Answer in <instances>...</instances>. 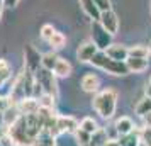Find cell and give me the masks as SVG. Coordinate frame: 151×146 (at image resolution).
<instances>
[{
  "mask_svg": "<svg viewBox=\"0 0 151 146\" xmlns=\"http://www.w3.org/2000/svg\"><path fill=\"white\" fill-rule=\"evenodd\" d=\"M150 56H151V44H150Z\"/></svg>",
  "mask_w": 151,
  "mask_h": 146,
  "instance_id": "obj_38",
  "label": "cell"
},
{
  "mask_svg": "<svg viewBox=\"0 0 151 146\" xmlns=\"http://www.w3.org/2000/svg\"><path fill=\"white\" fill-rule=\"evenodd\" d=\"M78 127H80V122L73 116H58V131H60V134H63V132L75 134Z\"/></svg>",
  "mask_w": 151,
  "mask_h": 146,
  "instance_id": "obj_9",
  "label": "cell"
},
{
  "mask_svg": "<svg viewBox=\"0 0 151 146\" xmlns=\"http://www.w3.org/2000/svg\"><path fill=\"white\" fill-rule=\"evenodd\" d=\"M10 78V66L5 60H0V87Z\"/></svg>",
  "mask_w": 151,
  "mask_h": 146,
  "instance_id": "obj_25",
  "label": "cell"
},
{
  "mask_svg": "<svg viewBox=\"0 0 151 146\" xmlns=\"http://www.w3.org/2000/svg\"><path fill=\"white\" fill-rule=\"evenodd\" d=\"M75 139H76V143L82 146V145H87V143H90L92 141V134L87 131H83L82 127H78L75 131Z\"/></svg>",
  "mask_w": 151,
  "mask_h": 146,
  "instance_id": "obj_26",
  "label": "cell"
},
{
  "mask_svg": "<svg viewBox=\"0 0 151 146\" xmlns=\"http://www.w3.org/2000/svg\"><path fill=\"white\" fill-rule=\"evenodd\" d=\"M117 127V131H119V136H126V134H129V132L134 131V121L131 117H127V116H122V117H119L116 121V124H114Z\"/></svg>",
  "mask_w": 151,
  "mask_h": 146,
  "instance_id": "obj_14",
  "label": "cell"
},
{
  "mask_svg": "<svg viewBox=\"0 0 151 146\" xmlns=\"http://www.w3.org/2000/svg\"><path fill=\"white\" fill-rule=\"evenodd\" d=\"M99 53V48L95 46L93 41H83L78 49H76V60L80 63H90L92 58Z\"/></svg>",
  "mask_w": 151,
  "mask_h": 146,
  "instance_id": "obj_7",
  "label": "cell"
},
{
  "mask_svg": "<svg viewBox=\"0 0 151 146\" xmlns=\"http://www.w3.org/2000/svg\"><path fill=\"white\" fill-rule=\"evenodd\" d=\"M144 143H146L148 146H151V139H148V141H144Z\"/></svg>",
  "mask_w": 151,
  "mask_h": 146,
  "instance_id": "obj_37",
  "label": "cell"
},
{
  "mask_svg": "<svg viewBox=\"0 0 151 146\" xmlns=\"http://www.w3.org/2000/svg\"><path fill=\"white\" fill-rule=\"evenodd\" d=\"M56 32V29L53 27V24H44L41 27V31H39V36H41V39H44V41L48 42L51 37H53V34Z\"/></svg>",
  "mask_w": 151,
  "mask_h": 146,
  "instance_id": "obj_27",
  "label": "cell"
},
{
  "mask_svg": "<svg viewBox=\"0 0 151 146\" xmlns=\"http://www.w3.org/2000/svg\"><path fill=\"white\" fill-rule=\"evenodd\" d=\"M41 61H42V55L32 46V44H27L26 49H24V68L36 75V73L42 68Z\"/></svg>",
  "mask_w": 151,
  "mask_h": 146,
  "instance_id": "obj_5",
  "label": "cell"
},
{
  "mask_svg": "<svg viewBox=\"0 0 151 146\" xmlns=\"http://www.w3.org/2000/svg\"><path fill=\"white\" fill-rule=\"evenodd\" d=\"M99 22L107 32H110L112 36L117 34L119 31V17L117 14L110 9V10H105V12H100V17H99Z\"/></svg>",
  "mask_w": 151,
  "mask_h": 146,
  "instance_id": "obj_6",
  "label": "cell"
},
{
  "mask_svg": "<svg viewBox=\"0 0 151 146\" xmlns=\"http://www.w3.org/2000/svg\"><path fill=\"white\" fill-rule=\"evenodd\" d=\"M90 65H93V66L99 68V70L107 71V73L114 75V77H126V75H129L131 73L129 68H127V65H126V61L112 60L110 56H107L105 51H99V53L92 58Z\"/></svg>",
  "mask_w": 151,
  "mask_h": 146,
  "instance_id": "obj_2",
  "label": "cell"
},
{
  "mask_svg": "<svg viewBox=\"0 0 151 146\" xmlns=\"http://www.w3.org/2000/svg\"><path fill=\"white\" fill-rule=\"evenodd\" d=\"M17 107H19V111H21L22 116H29V114H37L41 104H39V99L26 97V99H22V100L17 102Z\"/></svg>",
  "mask_w": 151,
  "mask_h": 146,
  "instance_id": "obj_8",
  "label": "cell"
},
{
  "mask_svg": "<svg viewBox=\"0 0 151 146\" xmlns=\"http://www.w3.org/2000/svg\"><path fill=\"white\" fill-rule=\"evenodd\" d=\"M92 107L102 119H110L117 107V92L114 88H105V90L97 92L92 100Z\"/></svg>",
  "mask_w": 151,
  "mask_h": 146,
  "instance_id": "obj_1",
  "label": "cell"
},
{
  "mask_svg": "<svg viewBox=\"0 0 151 146\" xmlns=\"http://www.w3.org/2000/svg\"><path fill=\"white\" fill-rule=\"evenodd\" d=\"M95 2L97 9L100 10V12H105V10H110L112 5H110V0H93Z\"/></svg>",
  "mask_w": 151,
  "mask_h": 146,
  "instance_id": "obj_30",
  "label": "cell"
},
{
  "mask_svg": "<svg viewBox=\"0 0 151 146\" xmlns=\"http://www.w3.org/2000/svg\"><path fill=\"white\" fill-rule=\"evenodd\" d=\"M126 65H127L131 73H141L144 70H148L150 61H148V58H132V56H129L126 60Z\"/></svg>",
  "mask_w": 151,
  "mask_h": 146,
  "instance_id": "obj_13",
  "label": "cell"
},
{
  "mask_svg": "<svg viewBox=\"0 0 151 146\" xmlns=\"http://www.w3.org/2000/svg\"><path fill=\"white\" fill-rule=\"evenodd\" d=\"M119 145L121 146H139L141 145V134L139 132H129L126 136L119 138Z\"/></svg>",
  "mask_w": 151,
  "mask_h": 146,
  "instance_id": "obj_18",
  "label": "cell"
},
{
  "mask_svg": "<svg viewBox=\"0 0 151 146\" xmlns=\"http://www.w3.org/2000/svg\"><path fill=\"white\" fill-rule=\"evenodd\" d=\"M129 56L132 58H148L150 56V48H146L144 44H136L129 48Z\"/></svg>",
  "mask_w": 151,
  "mask_h": 146,
  "instance_id": "obj_23",
  "label": "cell"
},
{
  "mask_svg": "<svg viewBox=\"0 0 151 146\" xmlns=\"http://www.w3.org/2000/svg\"><path fill=\"white\" fill-rule=\"evenodd\" d=\"M71 65H70L68 60H65V58H60L58 60V63H56L55 70H53V73H55L58 78H66L71 75Z\"/></svg>",
  "mask_w": 151,
  "mask_h": 146,
  "instance_id": "obj_16",
  "label": "cell"
},
{
  "mask_svg": "<svg viewBox=\"0 0 151 146\" xmlns=\"http://www.w3.org/2000/svg\"><path fill=\"white\" fill-rule=\"evenodd\" d=\"M7 131V129H5V127H4V126H0V138H2V136H4V132Z\"/></svg>",
  "mask_w": 151,
  "mask_h": 146,
  "instance_id": "obj_35",
  "label": "cell"
},
{
  "mask_svg": "<svg viewBox=\"0 0 151 146\" xmlns=\"http://www.w3.org/2000/svg\"><path fill=\"white\" fill-rule=\"evenodd\" d=\"M104 146H105V145H104Z\"/></svg>",
  "mask_w": 151,
  "mask_h": 146,
  "instance_id": "obj_40",
  "label": "cell"
},
{
  "mask_svg": "<svg viewBox=\"0 0 151 146\" xmlns=\"http://www.w3.org/2000/svg\"><path fill=\"white\" fill-rule=\"evenodd\" d=\"M82 90L87 92V93H97L99 92V87H100V78L93 75V73H87L82 77Z\"/></svg>",
  "mask_w": 151,
  "mask_h": 146,
  "instance_id": "obj_10",
  "label": "cell"
},
{
  "mask_svg": "<svg viewBox=\"0 0 151 146\" xmlns=\"http://www.w3.org/2000/svg\"><path fill=\"white\" fill-rule=\"evenodd\" d=\"M48 42H49V46L53 48V51H56V49H63L65 48V44H66V37H65L63 32H58V31H56L55 34H53V37H51Z\"/></svg>",
  "mask_w": 151,
  "mask_h": 146,
  "instance_id": "obj_21",
  "label": "cell"
},
{
  "mask_svg": "<svg viewBox=\"0 0 151 146\" xmlns=\"http://www.w3.org/2000/svg\"><path fill=\"white\" fill-rule=\"evenodd\" d=\"M136 114L139 117H144V116H148L151 114V99L150 97H144L141 99L136 105Z\"/></svg>",
  "mask_w": 151,
  "mask_h": 146,
  "instance_id": "obj_20",
  "label": "cell"
},
{
  "mask_svg": "<svg viewBox=\"0 0 151 146\" xmlns=\"http://www.w3.org/2000/svg\"><path fill=\"white\" fill-rule=\"evenodd\" d=\"M58 60H60V56L56 55L55 51H48V53H44L42 55V61H41V66L46 70H55L56 63H58Z\"/></svg>",
  "mask_w": 151,
  "mask_h": 146,
  "instance_id": "obj_19",
  "label": "cell"
},
{
  "mask_svg": "<svg viewBox=\"0 0 151 146\" xmlns=\"http://www.w3.org/2000/svg\"><path fill=\"white\" fill-rule=\"evenodd\" d=\"M36 82L42 87L44 93H49L53 97H58V85H56V75L51 70L41 68L37 73L34 75Z\"/></svg>",
  "mask_w": 151,
  "mask_h": 146,
  "instance_id": "obj_3",
  "label": "cell"
},
{
  "mask_svg": "<svg viewBox=\"0 0 151 146\" xmlns=\"http://www.w3.org/2000/svg\"><path fill=\"white\" fill-rule=\"evenodd\" d=\"M55 99L53 95H49V93H42L41 97H39V104L41 107H49V109H53L55 107Z\"/></svg>",
  "mask_w": 151,
  "mask_h": 146,
  "instance_id": "obj_28",
  "label": "cell"
},
{
  "mask_svg": "<svg viewBox=\"0 0 151 146\" xmlns=\"http://www.w3.org/2000/svg\"><path fill=\"white\" fill-rule=\"evenodd\" d=\"M4 2H5V7H15L21 0H4Z\"/></svg>",
  "mask_w": 151,
  "mask_h": 146,
  "instance_id": "obj_31",
  "label": "cell"
},
{
  "mask_svg": "<svg viewBox=\"0 0 151 146\" xmlns=\"http://www.w3.org/2000/svg\"><path fill=\"white\" fill-rule=\"evenodd\" d=\"M112 37H114V36L110 34V32H107V31L100 26L99 21L92 22V41L95 42V46L99 48V51H105L110 44H114V42H112Z\"/></svg>",
  "mask_w": 151,
  "mask_h": 146,
  "instance_id": "obj_4",
  "label": "cell"
},
{
  "mask_svg": "<svg viewBox=\"0 0 151 146\" xmlns=\"http://www.w3.org/2000/svg\"><path fill=\"white\" fill-rule=\"evenodd\" d=\"M80 7L83 9L85 15L92 19V22L99 21V17H100V10L97 9V5H95L93 0H80Z\"/></svg>",
  "mask_w": 151,
  "mask_h": 146,
  "instance_id": "obj_15",
  "label": "cell"
},
{
  "mask_svg": "<svg viewBox=\"0 0 151 146\" xmlns=\"http://www.w3.org/2000/svg\"><path fill=\"white\" fill-rule=\"evenodd\" d=\"M32 146H56V136L48 131H42L37 138L34 139Z\"/></svg>",
  "mask_w": 151,
  "mask_h": 146,
  "instance_id": "obj_17",
  "label": "cell"
},
{
  "mask_svg": "<svg viewBox=\"0 0 151 146\" xmlns=\"http://www.w3.org/2000/svg\"><path fill=\"white\" fill-rule=\"evenodd\" d=\"M150 83H151V78H150Z\"/></svg>",
  "mask_w": 151,
  "mask_h": 146,
  "instance_id": "obj_39",
  "label": "cell"
},
{
  "mask_svg": "<svg viewBox=\"0 0 151 146\" xmlns=\"http://www.w3.org/2000/svg\"><path fill=\"white\" fill-rule=\"evenodd\" d=\"M105 53H107V56H110L112 60H117V61H126L129 58V48H126L122 44H110L105 49Z\"/></svg>",
  "mask_w": 151,
  "mask_h": 146,
  "instance_id": "obj_11",
  "label": "cell"
},
{
  "mask_svg": "<svg viewBox=\"0 0 151 146\" xmlns=\"http://www.w3.org/2000/svg\"><path fill=\"white\" fill-rule=\"evenodd\" d=\"M146 97H150V99H151V83L146 87Z\"/></svg>",
  "mask_w": 151,
  "mask_h": 146,
  "instance_id": "obj_33",
  "label": "cell"
},
{
  "mask_svg": "<svg viewBox=\"0 0 151 146\" xmlns=\"http://www.w3.org/2000/svg\"><path fill=\"white\" fill-rule=\"evenodd\" d=\"M4 7H5V2L0 0V17H2V12H4Z\"/></svg>",
  "mask_w": 151,
  "mask_h": 146,
  "instance_id": "obj_34",
  "label": "cell"
},
{
  "mask_svg": "<svg viewBox=\"0 0 151 146\" xmlns=\"http://www.w3.org/2000/svg\"><path fill=\"white\" fill-rule=\"evenodd\" d=\"M109 141V136H107V131L104 127H99L93 134H92V143L95 146H104Z\"/></svg>",
  "mask_w": 151,
  "mask_h": 146,
  "instance_id": "obj_22",
  "label": "cell"
},
{
  "mask_svg": "<svg viewBox=\"0 0 151 146\" xmlns=\"http://www.w3.org/2000/svg\"><path fill=\"white\" fill-rule=\"evenodd\" d=\"M80 127H82L83 131L90 132V134H93V132L99 129V124H97V121L93 117H83L82 122H80Z\"/></svg>",
  "mask_w": 151,
  "mask_h": 146,
  "instance_id": "obj_24",
  "label": "cell"
},
{
  "mask_svg": "<svg viewBox=\"0 0 151 146\" xmlns=\"http://www.w3.org/2000/svg\"><path fill=\"white\" fill-rule=\"evenodd\" d=\"M2 114H4V127H5V129L10 127V126H14L15 122L19 121V117L22 116L21 111H19V107H17V104L10 105L5 111H2Z\"/></svg>",
  "mask_w": 151,
  "mask_h": 146,
  "instance_id": "obj_12",
  "label": "cell"
},
{
  "mask_svg": "<svg viewBox=\"0 0 151 146\" xmlns=\"http://www.w3.org/2000/svg\"><path fill=\"white\" fill-rule=\"evenodd\" d=\"M0 146H17V143H15V139L5 131L4 132V136L0 138Z\"/></svg>",
  "mask_w": 151,
  "mask_h": 146,
  "instance_id": "obj_29",
  "label": "cell"
},
{
  "mask_svg": "<svg viewBox=\"0 0 151 146\" xmlns=\"http://www.w3.org/2000/svg\"><path fill=\"white\" fill-rule=\"evenodd\" d=\"M105 146H121V145H119V139H109L105 143Z\"/></svg>",
  "mask_w": 151,
  "mask_h": 146,
  "instance_id": "obj_32",
  "label": "cell"
},
{
  "mask_svg": "<svg viewBox=\"0 0 151 146\" xmlns=\"http://www.w3.org/2000/svg\"><path fill=\"white\" fill-rule=\"evenodd\" d=\"M82 146H95V145H93V143L90 141V143H87V145H82Z\"/></svg>",
  "mask_w": 151,
  "mask_h": 146,
  "instance_id": "obj_36",
  "label": "cell"
}]
</instances>
